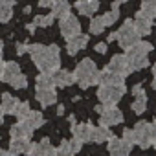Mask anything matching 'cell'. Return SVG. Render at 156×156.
<instances>
[{"mask_svg": "<svg viewBox=\"0 0 156 156\" xmlns=\"http://www.w3.org/2000/svg\"><path fill=\"white\" fill-rule=\"evenodd\" d=\"M28 51L33 59V62L37 64V68L44 73H53L59 66H61V50L57 44H31L28 46Z\"/></svg>", "mask_w": 156, "mask_h": 156, "instance_id": "cell-1", "label": "cell"}, {"mask_svg": "<svg viewBox=\"0 0 156 156\" xmlns=\"http://www.w3.org/2000/svg\"><path fill=\"white\" fill-rule=\"evenodd\" d=\"M73 77H75V83L79 85L83 90L90 88L94 85H99V70H98L96 62L92 59H88V57L83 59L79 64L75 66Z\"/></svg>", "mask_w": 156, "mask_h": 156, "instance_id": "cell-2", "label": "cell"}, {"mask_svg": "<svg viewBox=\"0 0 156 156\" xmlns=\"http://www.w3.org/2000/svg\"><path fill=\"white\" fill-rule=\"evenodd\" d=\"M127 92V87L125 85H99L98 88V99L103 103V105H116Z\"/></svg>", "mask_w": 156, "mask_h": 156, "instance_id": "cell-3", "label": "cell"}, {"mask_svg": "<svg viewBox=\"0 0 156 156\" xmlns=\"http://www.w3.org/2000/svg\"><path fill=\"white\" fill-rule=\"evenodd\" d=\"M141 37L138 35V31L134 30V22L129 19V20H125L123 24H121V28L116 31V41L119 42V46L123 48V50H129L132 44H136L138 41H140Z\"/></svg>", "mask_w": 156, "mask_h": 156, "instance_id": "cell-4", "label": "cell"}, {"mask_svg": "<svg viewBox=\"0 0 156 156\" xmlns=\"http://www.w3.org/2000/svg\"><path fill=\"white\" fill-rule=\"evenodd\" d=\"M134 136H136V145L141 149H147L152 145V134H151V123L147 121H138L134 125Z\"/></svg>", "mask_w": 156, "mask_h": 156, "instance_id": "cell-5", "label": "cell"}, {"mask_svg": "<svg viewBox=\"0 0 156 156\" xmlns=\"http://www.w3.org/2000/svg\"><path fill=\"white\" fill-rule=\"evenodd\" d=\"M123 123V112L112 105V107H107L101 114H99V125H105V127H114V125H119Z\"/></svg>", "mask_w": 156, "mask_h": 156, "instance_id": "cell-6", "label": "cell"}, {"mask_svg": "<svg viewBox=\"0 0 156 156\" xmlns=\"http://www.w3.org/2000/svg\"><path fill=\"white\" fill-rule=\"evenodd\" d=\"M108 143V154L110 156H129L130 154V149L132 145L127 143L123 138H118V136H110V140L107 141Z\"/></svg>", "mask_w": 156, "mask_h": 156, "instance_id": "cell-7", "label": "cell"}, {"mask_svg": "<svg viewBox=\"0 0 156 156\" xmlns=\"http://www.w3.org/2000/svg\"><path fill=\"white\" fill-rule=\"evenodd\" d=\"M77 33H81V22L73 15H68V17L61 19V35L64 39H70V37H73Z\"/></svg>", "mask_w": 156, "mask_h": 156, "instance_id": "cell-8", "label": "cell"}, {"mask_svg": "<svg viewBox=\"0 0 156 156\" xmlns=\"http://www.w3.org/2000/svg\"><path fill=\"white\" fill-rule=\"evenodd\" d=\"M127 53V61H129V66L132 72L136 70H143L149 66V55L147 53H140V51H134V50H125Z\"/></svg>", "mask_w": 156, "mask_h": 156, "instance_id": "cell-9", "label": "cell"}, {"mask_svg": "<svg viewBox=\"0 0 156 156\" xmlns=\"http://www.w3.org/2000/svg\"><path fill=\"white\" fill-rule=\"evenodd\" d=\"M107 70L116 72V73H119V75H123V77H127V75L132 72L130 66H129L127 55H114V57L110 59V62L107 64Z\"/></svg>", "mask_w": 156, "mask_h": 156, "instance_id": "cell-10", "label": "cell"}, {"mask_svg": "<svg viewBox=\"0 0 156 156\" xmlns=\"http://www.w3.org/2000/svg\"><path fill=\"white\" fill-rule=\"evenodd\" d=\"M28 156H55V147H51L48 138H42L39 143H31Z\"/></svg>", "mask_w": 156, "mask_h": 156, "instance_id": "cell-11", "label": "cell"}, {"mask_svg": "<svg viewBox=\"0 0 156 156\" xmlns=\"http://www.w3.org/2000/svg\"><path fill=\"white\" fill-rule=\"evenodd\" d=\"M87 44H88V35L77 33V35L66 39V51L70 55H75L77 51H81L83 48H87Z\"/></svg>", "mask_w": 156, "mask_h": 156, "instance_id": "cell-12", "label": "cell"}, {"mask_svg": "<svg viewBox=\"0 0 156 156\" xmlns=\"http://www.w3.org/2000/svg\"><path fill=\"white\" fill-rule=\"evenodd\" d=\"M92 129L94 127L90 123H75V125H72V134H73L75 140H79L81 143H87L92 138Z\"/></svg>", "mask_w": 156, "mask_h": 156, "instance_id": "cell-13", "label": "cell"}, {"mask_svg": "<svg viewBox=\"0 0 156 156\" xmlns=\"http://www.w3.org/2000/svg\"><path fill=\"white\" fill-rule=\"evenodd\" d=\"M51 75H53V83H55V87H59V88H66V87H70V85L75 83L73 73L68 72V70H61V68H57Z\"/></svg>", "mask_w": 156, "mask_h": 156, "instance_id": "cell-14", "label": "cell"}, {"mask_svg": "<svg viewBox=\"0 0 156 156\" xmlns=\"http://www.w3.org/2000/svg\"><path fill=\"white\" fill-rule=\"evenodd\" d=\"M31 147V141L26 140V138H11V143H9V149H8V154L9 156H19V154H26Z\"/></svg>", "mask_w": 156, "mask_h": 156, "instance_id": "cell-15", "label": "cell"}, {"mask_svg": "<svg viewBox=\"0 0 156 156\" xmlns=\"http://www.w3.org/2000/svg\"><path fill=\"white\" fill-rule=\"evenodd\" d=\"M35 98H37V101L42 107H50V105L57 103V92H55V88H37Z\"/></svg>", "mask_w": 156, "mask_h": 156, "instance_id": "cell-16", "label": "cell"}, {"mask_svg": "<svg viewBox=\"0 0 156 156\" xmlns=\"http://www.w3.org/2000/svg\"><path fill=\"white\" fill-rule=\"evenodd\" d=\"M99 85H125V77L105 68L99 72Z\"/></svg>", "mask_w": 156, "mask_h": 156, "instance_id": "cell-17", "label": "cell"}, {"mask_svg": "<svg viewBox=\"0 0 156 156\" xmlns=\"http://www.w3.org/2000/svg\"><path fill=\"white\" fill-rule=\"evenodd\" d=\"M75 8L81 15L85 17H92L98 9H99V2L98 0H77L75 2Z\"/></svg>", "mask_w": 156, "mask_h": 156, "instance_id": "cell-18", "label": "cell"}, {"mask_svg": "<svg viewBox=\"0 0 156 156\" xmlns=\"http://www.w3.org/2000/svg\"><path fill=\"white\" fill-rule=\"evenodd\" d=\"M9 134H11V138H26V140H30L31 134H33V129L24 119H19V123H15L11 127V132Z\"/></svg>", "mask_w": 156, "mask_h": 156, "instance_id": "cell-19", "label": "cell"}, {"mask_svg": "<svg viewBox=\"0 0 156 156\" xmlns=\"http://www.w3.org/2000/svg\"><path fill=\"white\" fill-rule=\"evenodd\" d=\"M134 22V30L138 31L140 37H145L152 31V20L147 19V17H141V15H136V19L132 20Z\"/></svg>", "mask_w": 156, "mask_h": 156, "instance_id": "cell-20", "label": "cell"}, {"mask_svg": "<svg viewBox=\"0 0 156 156\" xmlns=\"http://www.w3.org/2000/svg\"><path fill=\"white\" fill-rule=\"evenodd\" d=\"M70 9H72V6H70L68 0H55L53 6H51V15L61 20V19L70 15Z\"/></svg>", "mask_w": 156, "mask_h": 156, "instance_id": "cell-21", "label": "cell"}, {"mask_svg": "<svg viewBox=\"0 0 156 156\" xmlns=\"http://www.w3.org/2000/svg\"><path fill=\"white\" fill-rule=\"evenodd\" d=\"M19 73H20V66H19L17 62H13V61L4 62V66H2V77H0V81L11 83V79H13V77H17Z\"/></svg>", "mask_w": 156, "mask_h": 156, "instance_id": "cell-22", "label": "cell"}, {"mask_svg": "<svg viewBox=\"0 0 156 156\" xmlns=\"http://www.w3.org/2000/svg\"><path fill=\"white\" fill-rule=\"evenodd\" d=\"M110 136H112L110 127L99 125V127H94V129H92V138H90V141H94V143H105V141L110 140Z\"/></svg>", "mask_w": 156, "mask_h": 156, "instance_id": "cell-23", "label": "cell"}, {"mask_svg": "<svg viewBox=\"0 0 156 156\" xmlns=\"http://www.w3.org/2000/svg\"><path fill=\"white\" fill-rule=\"evenodd\" d=\"M136 15H141V17L154 20L156 19V0H141V8Z\"/></svg>", "mask_w": 156, "mask_h": 156, "instance_id": "cell-24", "label": "cell"}, {"mask_svg": "<svg viewBox=\"0 0 156 156\" xmlns=\"http://www.w3.org/2000/svg\"><path fill=\"white\" fill-rule=\"evenodd\" d=\"M15 0H0V22H8L13 15Z\"/></svg>", "mask_w": 156, "mask_h": 156, "instance_id": "cell-25", "label": "cell"}, {"mask_svg": "<svg viewBox=\"0 0 156 156\" xmlns=\"http://www.w3.org/2000/svg\"><path fill=\"white\" fill-rule=\"evenodd\" d=\"M17 105H19V99L15 98V96H11V94H2V107L4 108V112L6 114H13L15 112V108H17Z\"/></svg>", "mask_w": 156, "mask_h": 156, "instance_id": "cell-26", "label": "cell"}, {"mask_svg": "<svg viewBox=\"0 0 156 156\" xmlns=\"http://www.w3.org/2000/svg\"><path fill=\"white\" fill-rule=\"evenodd\" d=\"M24 121L35 130V129H39V127L44 125V116H42L41 112H37V110H30V114L24 118Z\"/></svg>", "mask_w": 156, "mask_h": 156, "instance_id": "cell-27", "label": "cell"}, {"mask_svg": "<svg viewBox=\"0 0 156 156\" xmlns=\"http://www.w3.org/2000/svg\"><path fill=\"white\" fill-rule=\"evenodd\" d=\"M37 88H55V83H53V75L51 73H44L41 72L37 75Z\"/></svg>", "mask_w": 156, "mask_h": 156, "instance_id": "cell-28", "label": "cell"}, {"mask_svg": "<svg viewBox=\"0 0 156 156\" xmlns=\"http://www.w3.org/2000/svg\"><path fill=\"white\" fill-rule=\"evenodd\" d=\"M118 19H119V4L114 2L112 4V9L103 15V22H105V26H112L114 22H118Z\"/></svg>", "mask_w": 156, "mask_h": 156, "instance_id": "cell-29", "label": "cell"}, {"mask_svg": "<svg viewBox=\"0 0 156 156\" xmlns=\"http://www.w3.org/2000/svg\"><path fill=\"white\" fill-rule=\"evenodd\" d=\"M132 112L136 114H143L147 110V94H140V96H134V101H132Z\"/></svg>", "mask_w": 156, "mask_h": 156, "instance_id": "cell-30", "label": "cell"}, {"mask_svg": "<svg viewBox=\"0 0 156 156\" xmlns=\"http://www.w3.org/2000/svg\"><path fill=\"white\" fill-rule=\"evenodd\" d=\"M55 156H75V152H73V149H72L68 140H62L61 145L55 147Z\"/></svg>", "mask_w": 156, "mask_h": 156, "instance_id": "cell-31", "label": "cell"}, {"mask_svg": "<svg viewBox=\"0 0 156 156\" xmlns=\"http://www.w3.org/2000/svg\"><path fill=\"white\" fill-rule=\"evenodd\" d=\"M53 20H55V17L50 13V15H37L35 19H33V24L35 26H41V28H48V26H51L53 24Z\"/></svg>", "mask_w": 156, "mask_h": 156, "instance_id": "cell-32", "label": "cell"}, {"mask_svg": "<svg viewBox=\"0 0 156 156\" xmlns=\"http://www.w3.org/2000/svg\"><path fill=\"white\" fill-rule=\"evenodd\" d=\"M105 28H107V26H105V22H103V17H96V19H92V22H90V33H92V35H99V33H103Z\"/></svg>", "mask_w": 156, "mask_h": 156, "instance_id": "cell-33", "label": "cell"}, {"mask_svg": "<svg viewBox=\"0 0 156 156\" xmlns=\"http://www.w3.org/2000/svg\"><path fill=\"white\" fill-rule=\"evenodd\" d=\"M30 110H31V108H30V103H28V101H19V105H17V108H15L13 114H15L19 119H24V118L30 114Z\"/></svg>", "mask_w": 156, "mask_h": 156, "instance_id": "cell-34", "label": "cell"}, {"mask_svg": "<svg viewBox=\"0 0 156 156\" xmlns=\"http://www.w3.org/2000/svg\"><path fill=\"white\" fill-rule=\"evenodd\" d=\"M13 88H17V90H22V88H26L28 87V79H26V75H22V73H19L17 77H13L11 79V83H9Z\"/></svg>", "mask_w": 156, "mask_h": 156, "instance_id": "cell-35", "label": "cell"}, {"mask_svg": "<svg viewBox=\"0 0 156 156\" xmlns=\"http://www.w3.org/2000/svg\"><path fill=\"white\" fill-rule=\"evenodd\" d=\"M127 143L130 145H136V136H134V129H125L123 130V136H121Z\"/></svg>", "mask_w": 156, "mask_h": 156, "instance_id": "cell-36", "label": "cell"}, {"mask_svg": "<svg viewBox=\"0 0 156 156\" xmlns=\"http://www.w3.org/2000/svg\"><path fill=\"white\" fill-rule=\"evenodd\" d=\"M70 145H72L73 152H79V151H81V147H83V143H81L79 140H75V138H72V140H70Z\"/></svg>", "mask_w": 156, "mask_h": 156, "instance_id": "cell-37", "label": "cell"}, {"mask_svg": "<svg viewBox=\"0 0 156 156\" xmlns=\"http://www.w3.org/2000/svg\"><path fill=\"white\" fill-rule=\"evenodd\" d=\"M17 53H19V55H24V53H28V44H22V42H19V44H17Z\"/></svg>", "mask_w": 156, "mask_h": 156, "instance_id": "cell-38", "label": "cell"}, {"mask_svg": "<svg viewBox=\"0 0 156 156\" xmlns=\"http://www.w3.org/2000/svg\"><path fill=\"white\" fill-rule=\"evenodd\" d=\"M96 51L98 53H107V42H98L96 44Z\"/></svg>", "mask_w": 156, "mask_h": 156, "instance_id": "cell-39", "label": "cell"}, {"mask_svg": "<svg viewBox=\"0 0 156 156\" xmlns=\"http://www.w3.org/2000/svg\"><path fill=\"white\" fill-rule=\"evenodd\" d=\"M140 94H145L143 87H141V85H134V87H132V96H140Z\"/></svg>", "mask_w": 156, "mask_h": 156, "instance_id": "cell-40", "label": "cell"}, {"mask_svg": "<svg viewBox=\"0 0 156 156\" xmlns=\"http://www.w3.org/2000/svg\"><path fill=\"white\" fill-rule=\"evenodd\" d=\"M55 0H39V6L41 8H51Z\"/></svg>", "mask_w": 156, "mask_h": 156, "instance_id": "cell-41", "label": "cell"}, {"mask_svg": "<svg viewBox=\"0 0 156 156\" xmlns=\"http://www.w3.org/2000/svg\"><path fill=\"white\" fill-rule=\"evenodd\" d=\"M152 75H154V79H152V88H156V64H152Z\"/></svg>", "mask_w": 156, "mask_h": 156, "instance_id": "cell-42", "label": "cell"}, {"mask_svg": "<svg viewBox=\"0 0 156 156\" xmlns=\"http://www.w3.org/2000/svg\"><path fill=\"white\" fill-rule=\"evenodd\" d=\"M4 114H6V112H4V108H2V107H0V125H2V123H4Z\"/></svg>", "mask_w": 156, "mask_h": 156, "instance_id": "cell-43", "label": "cell"}, {"mask_svg": "<svg viewBox=\"0 0 156 156\" xmlns=\"http://www.w3.org/2000/svg\"><path fill=\"white\" fill-rule=\"evenodd\" d=\"M35 28H37V26H35L33 22H31V24H28V31H30V33H33V31H35Z\"/></svg>", "mask_w": 156, "mask_h": 156, "instance_id": "cell-44", "label": "cell"}, {"mask_svg": "<svg viewBox=\"0 0 156 156\" xmlns=\"http://www.w3.org/2000/svg\"><path fill=\"white\" fill-rule=\"evenodd\" d=\"M57 114H59V116H62V114H64V107H62V105H59V107H57Z\"/></svg>", "mask_w": 156, "mask_h": 156, "instance_id": "cell-45", "label": "cell"}, {"mask_svg": "<svg viewBox=\"0 0 156 156\" xmlns=\"http://www.w3.org/2000/svg\"><path fill=\"white\" fill-rule=\"evenodd\" d=\"M68 121H70V125H75V123H77V121H75V116H73V114H72V116L68 118Z\"/></svg>", "mask_w": 156, "mask_h": 156, "instance_id": "cell-46", "label": "cell"}, {"mask_svg": "<svg viewBox=\"0 0 156 156\" xmlns=\"http://www.w3.org/2000/svg\"><path fill=\"white\" fill-rule=\"evenodd\" d=\"M107 41H108V42H112V41H116V33H110V35H108V39H107Z\"/></svg>", "mask_w": 156, "mask_h": 156, "instance_id": "cell-47", "label": "cell"}, {"mask_svg": "<svg viewBox=\"0 0 156 156\" xmlns=\"http://www.w3.org/2000/svg\"><path fill=\"white\" fill-rule=\"evenodd\" d=\"M0 156H8V151H6V149H2V147H0Z\"/></svg>", "mask_w": 156, "mask_h": 156, "instance_id": "cell-48", "label": "cell"}, {"mask_svg": "<svg viewBox=\"0 0 156 156\" xmlns=\"http://www.w3.org/2000/svg\"><path fill=\"white\" fill-rule=\"evenodd\" d=\"M2 50H4V42L0 41V59H2Z\"/></svg>", "mask_w": 156, "mask_h": 156, "instance_id": "cell-49", "label": "cell"}, {"mask_svg": "<svg viewBox=\"0 0 156 156\" xmlns=\"http://www.w3.org/2000/svg\"><path fill=\"white\" fill-rule=\"evenodd\" d=\"M2 66H4V62H2V59H0V77H2Z\"/></svg>", "mask_w": 156, "mask_h": 156, "instance_id": "cell-50", "label": "cell"}, {"mask_svg": "<svg viewBox=\"0 0 156 156\" xmlns=\"http://www.w3.org/2000/svg\"><path fill=\"white\" fill-rule=\"evenodd\" d=\"M116 2H118V4H125V2H127V0H116Z\"/></svg>", "mask_w": 156, "mask_h": 156, "instance_id": "cell-51", "label": "cell"}, {"mask_svg": "<svg viewBox=\"0 0 156 156\" xmlns=\"http://www.w3.org/2000/svg\"><path fill=\"white\" fill-rule=\"evenodd\" d=\"M152 147H156V138H154V141H152Z\"/></svg>", "mask_w": 156, "mask_h": 156, "instance_id": "cell-52", "label": "cell"}]
</instances>
